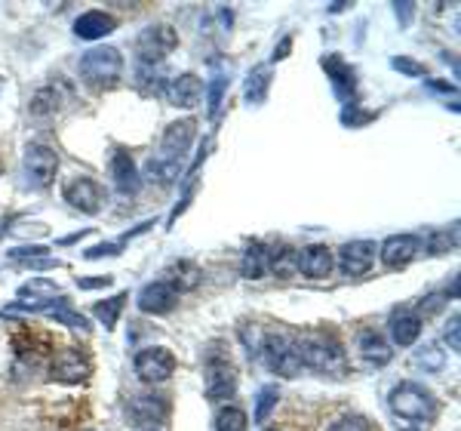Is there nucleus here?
<instances>
[{
    "label": "nucleus",
    "mask_w": 461,
    "mask_h": 431,
    "mask_svg": "<svg viewBox=\"0 0 461 431\" xmlns=\"http://www.w3.org/2000/svg\"><path fill=\"white\" fill-rule=\"evenodd\" d=\"M421 252V237L419 234H391L388 241L378 247V259L388 271H400L412 262Z\"/></svg>",
    "instance_id": "10"
},
{
    "label": "nucleus",
    "mask_w": 461,
    "mask_h": 431,
    "mask_svg": "<svg viewBox=\"0 0 461 431\" xmlns=\"http://www.w3.org/2000/svg\"><path fill=\"white\" fill-rule=\"evenodd\" d=\"M267 271H274L284 280L295 278L299 274V250H289V247L271 250L267 252Z\"/></svg>",
    "instance_id": "25"
},
{
    "label": "nucleus",
    "mask_w": 461,
    "mask_h": 431,
    "mask_svg": "<svg viewBox=\"0 0 461 431\" xmlns=\"http://www.w3.org/2000/svg\"><path fill=\"white\" fill-rule=\"evenodd\" d=\"M62 197H65V204L74 206V210L95 216L102 210V197L105 195H102V185L95 179H89V176H74V179L65 182Z\"/></svg>",
    "instance_id": "9"
},
{
    "label": "nucleus",
    "mask_w": 461,
    "mask_h": 431,
    "mask_svg": "<svg viewBox=\"0 0 461 431\" xmlns=\"http://www.w3.org/2000/svg\"><path fill=\"white\" fill-rule=\"evenodd\" d=\"M145 176H148V182H158L160 188H167V185H173L178 179V160L151 154V160H148V167H145Z\"/></svg>",
    "instance_id": "27"
},
{
    "label": "nucleus",
    "mask_w": 461,
    "mask_h": 431,
    "mask_svg": "<svg viewBox=\"0 0 461 431\" xmlns=\"http://www.w3.org/2000/svg\"><path fill=\"white\" fill-rule=\"evenodd\" d=\"M421 317L415 315V308H397L391 315V321H388V330H391V342L393 345H400V348H409V345H415L421 336Z\"/></svg>",
    "instance_id": "19"
},
{
    "label": "nucleus",
    "mask_w": 461,
    "mask_h": 431,
    "mask_svg": "<svg viewBox=\"0 0 461 431\" xmlns=\"http://www.w3.org/2000/svg\"><path fill=\"white\" fill-rule=\"evenodd\" d=\"M114 278L111 274H93V278H77V287L80 289H102V287H111Z\"/></svg>",
    "instance_id": "42"
},
{
    "label": "nucleus",
    "mask_w": 461,
    "mask_h": 431,
    "mask_svg": "<svg viewBox=\"0 0 461 431\" xmlns=\"http://www.w3.org/2000/svg\"><path fill=\"white\" fill-rule=\"evenodd\" d=\"M167 274H169L167 284L176 287V293H182V289H194L200 284V278H203L194 262H176Z\"/></svg>",
    "instance_id": "29"
},
{
    "label": "nucleus",
    "mask_w": 461,
    "mask_h": 431,
    "mask_svg": "<svg viewBox=\"0 0 461 431\" xmlns=\"http://www.w3.org/2000/svg\"><path fill=\"white\" fill-rule=\"evenodd\" d=\"M89 373H93V367H89L86 354L77 352V348H65V352H59L53 358V363H50V379L65 382V385L84 382Z\"/></svg>",
    "instance_id": "13"
},
{
    "label": "nucleus",
    "mask_w": 461,
    "mask_h": 431,
    "mask_svg": "<svg viewBox=\"0 0 461 431\" xmlns=\"http://www.w3.org/2000/svg\"><path fill=\"white\" fill-rule=\"evenodd\" d=\"M121 247H123V243L121 241H108V243H95V247H89L86 252H84V256L86 259H105V256H121Z\"/></svg>",
    "instance_id": "41"
},
{
    "label": "nucleus",
    "mask_w": 461,
    "mask_h": 431,
    "mask_svg": "<svg viewBox=\"0 0 461 431\" xmlns=\"http://www.w3.org/2000/svg\"><path fill=\"white\" fill-rule=\"evenodd\" d=\"M167 413H169V404H167V398H160V395H139L126 407V416H130L136 426H154V422L167 419Z\"/></svg>",
    "instance_id": "22"
},
{
    "label": "nucleus",
    "mask_w": 461,
    "mask_h": 431,
    "mask_svg": "<svg viewBox=\"0 0 461 431\" xmlns=\"http://www.w3.org/2000/svg\"><path fill=\"white\" fill-rule=\"evenodd\" d=\"M428 87H430V90H437V93H452V96H456V87H452V84H440V80H428Z\"/></svg>",
    "instance_id": "47"
},
{
    "label": "nucleus",
    "mask_w": 461,
    "mask_h": 431,
    "mask_svg": "<svg viewBox=\"0 0 461 431\" xmlns=\"http://www.w3.org/2000/svg\"><path fill=\"white\" fill-rule=\"evenodd\" d=\"M412 363L419 370H425V373H437L446 363V352H440V345H421L419 352H415Z\"/></svg>",
    "instance_id": "34"
},
{
    "label": "nucleus",
    "mask_w": 461,
    "mask_h": 431,
    "mask_svg": "<svg viewBox=\"0 0 461 431\" xmlns=\"http://www.w3.org/2000/svg\"><path fill=\"white\" fill-rule=\"evenodd\" d=\"M126 299H130V293H114V296H111V299H105V302H95V308H93L95 321L105 326V330H114L117 321H121V315H123Z\"/></svg>",
    "instance_id": "26"
},
{
    "label": "nucleus",
    "mask_w": 461,
    "mask_h": 431,
    "mask_svg": "<svg viewBox=\"0 0 461 431\" xmlns=\"http://www.w3.org/2000/svg\"><path fill=\"white\" fill-rule=\"evenodd\" d=\"M163 96H167V102L176 108H197L200 99H203V80H200L197 74L185 71V74H178V78L167 80Z\"/></svg>",
    "instance_id": "15"
},
{
    "label": "nucleus",
    "mask_w": 461,
    "mask_h": 431,
    "mask_svg": "<svg viewBox=\"0 0 461 431\" xmlns=\"http://www.w3.org/2000/svg\"><path fill=\"white\" fill-rule=\"evenodd\" d=\"M393 6H397V19L403 22V25H409V22H412V10H415V4H409V0H406V4H393Z\"/></svg>",
    "instance_id": "46"
},
{
    "label": "nucleus",
    "mask_w": 461,
    "mask_h": 431,
    "mask_svg": "<svg viewBox=\"0 0 461 431\" xmlns=\"http://www.w3.org/2000/svg\"><path fill=\"white\" fill-rule=\"evenodd\" d=\"M369 121H375V111H360L357 105L341 111V124L351 126V130H357V126H363V124H369Z\"/></svg>",
    "instance_id": "37"
},
{
    "label": "nucleus",
    "mask_w": 461,
    "mask_h": 431,
    "mask_svg": "<svg viewBox=\"0 0 461 431\" xmlns=\"http://www.w3.org/2000/svg\"><path fill=\"white\" fill-rule=\"evenodd\" d=\"M326 431H369V422L363 416H341Z\"/></svg>",
    "instance_id": "39"
},
{
    "label": "nucleus",
    "mask_w": 461,
    "mask_h": 431,
    "mask_svg": "<svg viewBox=\"0 0 461 431\" xmlns=\"http://www.w3.org/2000/svg\"><path fill=\"white\" fill-rule=\"evenodd\" d=\"M289 50H293V37H284V41H280V47H274V62H284V59L289 56Z\"/></svg>",
    "instance_id": "45"
},
{
    "label": "nucleus",
    "mask_w": 461,
    "mask_h": 431,
    "mask_svg": "<svg viewBox=\"0 0 461 431\" xmlns=\"http://www.w3.org/2000/svg\"><path fill=\"white\" fill-rule=\"evenodd\" d=\"M136 306L142 315H169L176 306H178V293L176 287H169L167 280H151V284H145L139 289L136 296Z\"/></svg>",
    "instance_id": "12"
},
{
    "label": "nucleus",
    "mask_w": 461,
    "mask_h": 431,
    "mask_svg": "<svg viewBox=\"0 0 461 431\" xmlns=\"http://www.w3.org/2000/svg\"><path fill=\"white\" fill-rule=\"evenodd\" d=\"M215 431H249V416L240 407H221L215 413Z\"/></svg>",
    "instance_id": "32"
},
{
    "label": "nucleus",
    "mask_w": 461,
    "mask_h": 431,
    "mask_svg": "<svg viewBox=\"0 0 461 431\" xmlns=\"http://www.w3.org/2000/svg\"><path fill=\"white\" fill-rule=\"evenodd\" d=\"M178 47V34L173 25H148L142 34L136 37V56L145 65L163 62Z\"/></svg>",
    "instance_id": "7"
},
{
    "label": "nucleus",
    "mask_w": 461,
    "mask_h": 431,
    "mask_svg": "<svg viewBox=\"0 0 461 431\" xmlns=\"http://www.w3.org/2000/svg\"><path fill=\"white\" fill-rule=\"evenodd\" d=\"M65 105H68V90H65L62 84H47L32 96L28 115L37 117V121H43V117H56Z\"/></svg>",
    "instance_id": "17"
},
{
    "label": "nucleus",
    "mask_w": 461,
    "mask_h": 431,
    "mask_svg": "<svg viewBox=\"0 0 461 431\" xmlns=\"http://www.w3.org/2000/svg\"><path fill=\"white\" fill-rule=\"evenodd\" d=\"M388 407H391V413L403 422H434L437 419L434 391L425 389L421 382H412V379L393 385L391 395H388Z\"/></svg>",
    "instance_id": "2"
},
{
    "label": "nucleus",
    "mask_w": 461,
    "mask_h": 431,
    "mask_svg": "<svg viewBox=\"0 0 461 431\" xmlns=\"http://www.w3.org/2000/svg\"><path fill=\"white\" fill-rule=\"evenodd\" d=\"M225 90H228V80H225V78H212V80H210V87H203V93H206V108H210V117L219 115L221 99H225Z\"/></svg>",
    "instance_id": "36"
},
{
    "label": "nucleus",
    "mask_w": 461,
    "mask_h": 431,
    "mask_svg": "<svg viewBox=\"0 0 461 431\" xmlns=\"http://www.w3.org/2000/svg\"><path fill=\"white\" fill-rule=\"evenodd\" d=\"M197 136V121L194 117H185V121H176L163 130V139H160V158H169V160H182L188 154L191 142Z\"/></svg>",
    "instance_id": "14"
},
{
    "label": "nucleus",
    "mask_w": 461,
    "mask_h": 431,
    "mask_svg": "<svg viewBox=\"0 0 461 431\" xmlns=\"http://www.w3.org/2000/svg\"><path fill=\"white\" fill-rule=\"evenodd\" d=\"M111 179H114V188L121 195H136L139 185H142V176H139V167L132 160V154L126 151H114L111 154Z\"/></svg>",
    "instance_id": "23"
},
{
    "label": "nucleus",
    "mask_w": 461,
    "mask_h": 431,
    "mask_svg": "<svg viewBox=\"0 0 461 431\" xmlns=\"http://www.w3.org/2000/svg\"><path fill=\"white\" fill-rule=\"evenodd\" d=\"M295 354H299L302 367L314 370V373H345V352H341L339 339L332 333H304V336H295Z\"/></svg>",
    "instance_id": "1"
},
{
    "label": "nucleus",
    "mask_w": 461,
    "mask_h": 431,
    "mask_svg": "<svg viewBox=\"0 0 461 431\" xmlns=\"http://www.w3.org/2000/svg\"><path fill=\"white\" fill-rule=\"evenodd\" d=\"M267 431H277V428H267Z\"/></svg>",
    "instance_id": "50"
},
{
    "label": "nucleus",
    "mask_w": 461,
    "mask_h": 431,
    "mask_svg": "<svg viewBox=\"0 0 461 431\" xmlns=\"http://www.w3.org/2000/svg\"><path fill=\"white\" fill-rule=\"evenodd\" d=\"M267 90H271V71L256 69L247 78V90H243V96H247L249 105H262V102L267 99Z\"/></svg>",
    "instance_id": "31"
},
{
    "label": "nucleus",
    "mask_w": 461,
    "mask_h": 431,
    "mask_svg": "<svg viewBox=\"0 0 461 431\" xmlns=\"http://www.w3.org/2000/svg\"><path fill=\"white\" fill-rule=\"evenodd\" d=\"M320 65H323L326 78L332 80V90H336L339 99H351L354 90H357V71L351 69V65H348L339 53L323 56V62Z\"/></svg>",
    "instance_id": "21"
},
{
    "label": "nucleus",
    "mask_w": 461,
    "mask_h": 431,
    "mask_svg": "<svg viewBox=\"0 0 461 431\" xmlns=\"http://www.w3.org/2000/svg\"><path fill=\"white\" fill-rule=\"evenodd\" d=\"M132 367H136V376L142 379V382L160 385V382H167V379H173L176 354L169 352L167 345H148V348H142V352L136 354Z\"/></svg>",
    "instance_id": "6"
},
{
    "label": "nucleus",
    "mask_w": 461,
    "mask_h": 431,
    "mask_svg": "<svg viewBox=\"0 0 461 431\" xmlns=\"http://www.w3.org/2000/svg\"><path fill=\"white\" fill-rule=\"evenodd\" d=\"M375 243L373 241H351L339 250V271L345 278H363L375 265Z\"/></svg>",
    "instance_id": "11"
},
{
    "label": "nucleus",
    "mask_w": 461,
    "mask_h": 431,
    "mask_svg": "<svg viewBox=\"0 0 461 431\" xmlns=\"http://www.w3.org/2000/svg\"><path fill=\"white\" fill-rule=\"evenodd\" d=\"M332 265H336V259H332V250L326 243H311L299 252V271L311 280L330 278Z\"/></svg>",
    "instance_id": "20"
},
{
    "label": "nucleus",
    "mask_w": 461,
    "mask_h": 431,
    "mask_svg": "<svg viewBox=\"0 0 461 431\" xmlns=\"http://www.w3.org/2000/svg\"><path fill=\"white\" fill-rule=\"evenodd\" d=\"M357 348H360L363 361L373 363V367H388V363L393 361L391 342L384 339L382 333H375V330H363L360 339H357Z\"/></svg>",
    "instance_id": "24"
},
{
    "label": "nucleus",
    "mask_w": 461,
    "mask_h": 431,
    "mask_svg": "<svg viewBox=\"0 0 461 431\" xmlns=\"http://www.w3.org/2000/svg\"><path fill=\"white\" fill-rule=\"evenodd\" d=\"M443 299H446V296H437V293H434V296H428V299L421 302V308L415 311V315H419V317H421V315H425V317H428V315H434V311H440V308H443Z\"/></svg>",
    "instance_id": "44"
},
{
    "label": "nucleus",
    "mask_w": 461,
    "mask_h": 431,
    "mask_svg": "<svg viewBox=\"0 0 461 431\" xmlns=\"http://www.w3.org/2000/svg\"><path fill=\"white\" fill-rule=\"evenodd\" d=\"M258 354H262L265 367L277 376L295 379L302 373V361L295 354V339L286 336V333H267L262 336V345H258Z\"/></svg>",
    "instance_id": "4"
},
{
    "label": "nucleus",
    "mask_w": 461,
    "mask_h": 431,
    "mask_svg": "<svg viewBox=\"0 0 461 431\" xmlns=\"http://www.w3.org/2000/svg\"><path fill=\"white\" fill-rule=\"evenodd\" d=\"M145 431H160V428H145Z\"/></svg>",
    "instance_id": "48"
},
{
    "label": "nucleus",
    "mask_w": 461,
    "mask_h": 431,
    "mask_svg": "<svg viewBox=\"0 0 461 431\" xmlns=\"http://www.w3.org/2000/svg\"><path fill=\"white\" fill-rule=\"evenodd\" d=\"M403 431H415V428H403Z\"/></svg>",
    "instance_id": "49"
},
{
    "label": "nucleus",
    "mask_w": 461,
    "mask_h": 431,
    "mask_svg": "<svg viewBox=\"0 0 461 431\" xmlns=\"http://www.w3.org/2000/svg\"><path fill=\"white\" fill-rule=\"evenodd\" d=\"M446 342H449V352H458L461 348V333H458V315H452V321L446 324Z\"/></svg>",
    "instance_id": "43"
},
{
    "label": "nucleus",
    "mask_w": 461,
    "mask_h": 431,
    "mask_svg": "<svg viewBox=\"0 0 461 431\" xmlns=\"http://www.w3.org/2000/svg\"><path fill=\"white\" fill-rule=\"evenodd\" d=\"M203 395L212 404H221V400L237 395V370L230 363H210L206 367V379H203Z\"/></svg>",
    "instance_id": "16"
},
{
    "label": "nucleus",
    "mask_w": 461,
    "mask_h": 431,
    "mask_svg": "<svg viewBox=\"0 0 461 431\" xmlns=\"http://www.w3.org/2000/svg\"><path fill=\"white\" fill-rule=\"evenodd\" d=\"M391 65H393L397 71L409 74V78H421V74H425V65H419L415 59H409V56H393V59H391Z\"/></svg>",
    "instance_id": "40"
},
{
    "label": "nucleus",
    "mask_w": 461,
    "mask_h": 431,
    "mask_svg": "<svg viewBox=\"0 0 461 431\" xmlns=\"http://www.w3.org/2000/svg\"><path fill=\"white\" fill-rule=\"evenodd\" d=\"M19 296L22 299H32V302H16V306H10L6 311H43V315H47L50 308L65 299L62 289L56 287V280H50V278L25 280V284L19 287Z\"/></svg>",
    "instance_id": "8"
},
{
    "label": "nucleus",
    "mask_w": 461,
    "mask_h": 431,
    "mask_svg": "<svg viewBox=\"0 0 461 431\" xmlns=\"http://www.w3.org/2000/svg\"><path fill=\"white\" fill-rule=\"evenodd\" d=\"M80 78L89 87H111L121 80L123 74V56L117 47H93L80 56Z\"/></svg>",
    "instance_id": "3"
},
{
    "label": "nucleus",
    "mask_w": 461,
    "mask_h": 431,
    "mask_svg": "<svg viewBox=\"0 0 461 431\" xmlns=\"http://www.w3.org/2000/svg\"><path fill=\"white\" fill-rule=\"evenodd\" d=\"M47 247H43V243H32V247H16V250H10L6 252V256L13 259V262H28V259H41V256H47Z\"/></svg>",
    "instance_id": "38"
},
{
    "label": "nucleus",
    "mask_w": 461,
    "mask_h": 431,
    "mask_svg": "<svg viewBox=\"0 0 461 431\" xmlns=\"http://www.w3.org/2000/svg\"><path fill=\"white\" fill-rule=\"evenodd\" d=\"M265 271H267V250L262 243H249L240 259V274L247 280H258V278H265Z\"/></svg>",
    "instance_id": "28"
},
{
    "label": "nucleus",
    "mask_w": 461,
    "mask_h": 431,
    "mask_svg": "<svg viewBox=\"0 0 461 431\" xmlns=\"http://www.w3.org/2000/svg\"><path fill=\"white\" fill-rule=\"evenodd\" d=\"M277 404H280V389H277V385H262V389H258V395H256L252 422H256V426H265L267 416L277 410Z\"/></svg>",
    "instance_id": "30"
},
{
    "label": "nucleus",
    "mask_w": 461,
    "mask_h": 431,
    "mask_svg": "<svg viewBox=\"0 0 461 431\" xmlns=\"http://www.w3.org/2000/svg\"><path fill=\"white\" fill-rule=\"evenodd\" d=\"M114 32H117V19L105 10H89L74 19V34H77L80 41H102V37H108Z\"/></svg>",
    "instance_id": "18"
},
{
    "label": "nucleus",
    "mask_w": 461,
    "mask_h": 431,
    "mask_svg": "<svg viewBox=\"0 0 461 431\" xmlns=\"http://www.w3.org/2000/svg\"><path fill=\"white\" fill-rule=\"evenodd\" d=\"M456 243H458V225H452V232H434L428 237V252L430 256H440V252H449V250H456Z\"/></svg>",
    "instance_id": "35"
},
{
    "label": "nucleus",
    "mask_w": 461,
    "mask_h": 431,
    "mask_svg": "<svg viewBox=\"0 0 461 431\" xmlns=\"http://www.w3.org/2000/svg\"><path fill=\"white\" fill-rule=\"evenodd\" d=\"M50 317H53L56 324H65V326H71V330H80V333H89V321L80 311H74L71 306H68V299H62L59 306H53L47 311Z\"/></svg>",
    "instance_id": "33"
},
{
    "label": "nucleus",
    "mask_w": 461,
    "mask_h": 431,
    "mask_svg": "<svg viewBox=\"0 0 461 431\" xmlns=\"http://www.w3.org/2000/svg\"><path fill=\"white\" fill-rule=\"evenodd\" d=\"M22 170H25V182L32 188H50L59 173V154L50 145H28L25 148V158H22Z\"/></svg>",
    "instance_id": "5"
}]
</instances>
